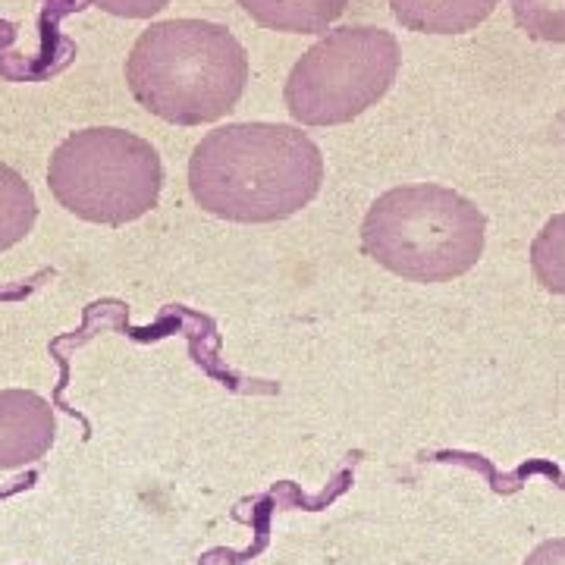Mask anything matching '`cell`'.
<instances>
[{"mask_svg": "<svg viewBox=\"0 0 565 565\" xmlns=\"http://www.w3.org/2000/svg\"><path fill=\"white\" fill-rule=\"evenodd\" d=\"M321 148L289 122H226L189 158V192L207 214L233 223H277L315 202Z\"/></svg>", "mask_w": 565, "mask_h": 565, "instance_id": "6da1fadb", "label": "cell"}, {"mask_svg": "<svg viewBox=\"0 0 565 565\" xmlns=\"http://www.w3.org/2000/svg\"><path fill=\"white\" fill-rule=\"evenodd\" d=\"M126 85L132 98L163 122H217L243 98L248 54L217 22H154L126 57Z\"/></svg>", "mask_w": 565, "mask_h": 565, "instance_id": "7a4b0ae2", "label": "cell"}, {"mask_svg": "<svg viewBox=\"0 0 565 565\" xmlns=\"http://www.w3.org/2000/svg\"><path fill=\"white\" fill-rule=\"evenodd\" d=\"M487 221L465 195L434 185H396L362 223V248L384 270L412 282H449L484 255Z\"/></svg>", "mask_w": 565, "mask_h": 565, "instance_id": "3957f363", "label": "cell"}, {"mask_svg": "<svg viewBox=\"0 0 565 565\" xmlns=\"http://www.w3.org/2000/svg\"><path fill=\"white\" fill-rule=\"evenodd\" d=\"M47 185L61 207L82 221L122 226L158 204L163 163L151 141L117 126H92L57 145Z\"/></svg>", "mask_w": 565, "mask_h": 565, "instance_id": "277c9868", "label": "cell"}, {"mask_svg": "<svg viewBox=\"0 0 565 565\" xmlns=\"http://www.w3.org/2000/svg\"><path fill=\"white\" fill-rule=\"evenodd\" d=\"M403 63L399 41L377 25H343L292 66L282 102L302 126H343L384 98Z\"/></svg>", "mask_w": 565, "mask_h": 565, "instance_id": "5b68a950", "label": "cell"}, {"mask_svg": "<svg viewBox=\"0 0 565 565\" xmlns=\"http://www.w3.org/2000/svg\"><path fill=\"white\" fill-rule=\"evenodd\" d=\"M57 418L51 403L32 390H0V468L13 471L39 462L54 446Z\"/></svg>", "mask_w": 565, "mask_h": 565, "instance_id": "8992f818", "label": "cell"}, {"mask_svg": "<svg viewBox=\"0 0 565 565\" xmlns=\"http://www.w3.org/2000/svg\"><path fill=\"white\" fill-rule=\"evenodd\" d=\"M393 17L408 32L422 35H462L478 29L500 0H386Z\"/></svg>", "mask_w": 565, "mask_h": 565, "instance_id": "52a82bcc", "label": "cell"}, {"mask_svg": "<svg viewBox=\"0 0 565 565\" xmlns=\"http://www.w3.org/2000/svg\"><path fill=\"white\" fill-rule=\"evenodd\" d=\"M252 20L292 35H318L340 20L349 0H236Z\"/></svg>", "mask_w": 565, "mask_h": 565, "instance_id": "ba28073f", "label": "cell"}, {"mask_svg": "<svg viewBox=\"0 0 565 565\" xmlns=\"http://www.w3.org/2000/svg\"><path fill=\"white\" fill-rule=\"evenodd\" d=\"M39 221V202L20 170L0 163V252L20 245Z\"/></svg>", "mask_w": 565, "mask_h": 565, "instance_id": "9c48e42d", "label": "cell"}, {"mask_svg": "<svg viewBox=\"0 0 565 565\" xmlns=\"http://www.w3.org/2000/svg\"><path fill=\"white\" fill-rule=\"evenodd\" d=\"M531 270L546 292L565 296V214L544 223L531 243Z\"/></svg>", "mask_w": 565, "mask_h": 565, "instance_id": "30bf717a", "label": "cell"}, {"mask_svg": "<svg viewBox=\"0 0 565 565\" xmlns=\"http://www.w3.org/2000/svg\"><path fill=\"white\" fill-rule=\"evenodd\" d=\"M527 39L565 44V0H509Z\"/></svg>", "mask_w": 565, "mask_h": 565, "instance_id": "8fae6325", "label": "cell"}, {"mask_svg": "<svg viewBox=\"0 0 565 565\" xmlns=\"http://www.w3.org/2000/svg\"><path fill=\"white\" fill-rule=\"evenodd\" d=\"M95 7H102L110 17L122 20H151L154 13H161L170 0H92Z\"/></svg>", "mask_w": 565, "mask_h": 565, "instance_id": "7c38bea8", "label": "cell"}, {"mask_svg": "<svg viewBox=\"0 0 565 565\" xmlns=\"http://www.w3.org/2000/svg\"><path fill=\"white\" fill-rule=\"evenodd\" d=\"M525 565H565V537L537 546L525 559Z\"/></svg>", "mask_w": 565, "mask_h": 565, "instance_id": "4fadbf2b", "label": "cell"}]
</instances>
